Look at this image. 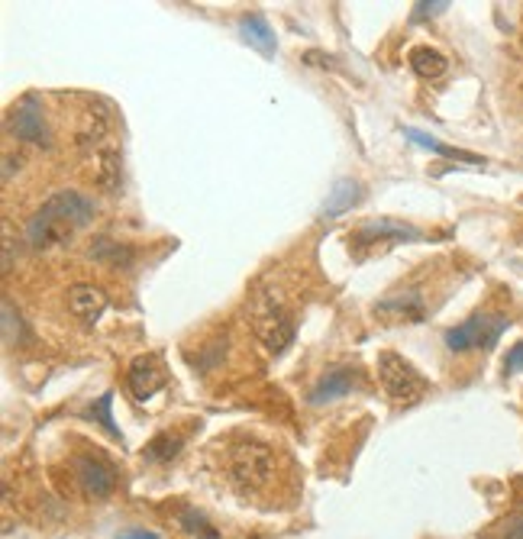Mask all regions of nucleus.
Returning a JSON list of instances; mask_svg holds the SVG:
<instances>
[{
    "label": "nucleus",
    "instance_id": "obj_1",
    "mask_svg": "<svg viewBox=\"0 0 523 539\" xmlns=\"http://www.w3.org/2000/svg\"><path fill=\"white\" fill-rule=\"evenodd\" d=\"M94 217V204L88 197L74 191H62L56 197H49L39 213L29 219L27 227V243L33 249H49L56 243L72 239L81 227H88Z\"/></svg>",
    "mask_w": 523,
    "mask_h": 539
},
{
    "label": "nucleus",
    "instance_id": "obj_2",
    "mask_svg": "<svg viewBox=\"0 0 523 539\" xmlns=\"http://www.w3.org/2000/svg\"><path fill=\"white\" fill-rule=\"evenodd\" d=\"M227 475H230L233 488L242 497H258L268 494L278 481V456L268 443L258 439H242L227 452Z\"/></svg>",
    "mask_w": 523,
    "mask_h": 539
},
{
    "label": "nucleus",
    "instance_id": "obj_3",
    "mask_svg": "<svg viewBox=\"0 0 523 539\" xmlns=\"http://www.w3.org/2000/svg\"><path fill=\"white\" fill-rule=\"evenodd\" d=\"M420 239V229L411 223H397V219H365L362 227H356L349 233V252L352 258H368L375 249L397 246V243H413Z\"/></svg>",
    "mask_w": 523,
    "mask_h": 539
},
{
    "label": "nucleus",
    "instance_id": "obj_4",
    "mask_svg": "<svg viewBox=\"0 0 523 539\" xmlns=\"http://www.w3.org/2000/svg\"><path fill=\"white\" fill-rule=\"evenodd\" d=\"M378 378H381V388H385L388 397L397 404H413L427 394V378L407 358L395 356V352L378 356Z\"/></svg>",
    "mask_w": 523,
    "mask_h": 539
},
{
    "label": "nucleus",
    "instance_id": "obj_5",
    "mask_svg": "<svg viewBox=\"0 0 523 539\" xmlns=\"http://www.w3.org/2000/svg\"><path fill=\"white\" fill-rule=\"evenodd\" d=\"M252 329L256 336L265 343L272 352H285L288 346L294 343V320L285 313V307L272 297V294H258L256 307H252Z\"/></svg>",
    "mask_w": 523,
    "mask_h": 539
},
{
    "label": "nucleus",
    "instance_id": "obj_6",
    "mask_svg": "<svg viewBox=\"0 0 523 539\" xmlns=\"http://www.w3.org/2000/svg\"><path fill=\"white\" fill-rule=\"evenodd\" d=\"M511 327L504 313H475L459 327L446 329V346L452 352H472V349H491L501 333Z\"/></svg>",
    "mask_w": 523,
    "mask_h": 539
},
{
    "label": "nucleus",
    "instance_id": "obj_7",
    "mask_svg": "<svg viewBox=\"0 0 523 539\" xmlns=\"http://www.w3.org/2000/svg\"><path fill=\"white\" fill-rule=\"evenodd\" d=\"M168 384V375L162 362L156 356H139L133 358V366H129V388L136 394V401H146L158 388H165Z\"/></svg>",
    "mask_w": 523,
    "mask_h": 539
},
{
    "label": "nucleus",
    "instance_id": "obj_8",
    "mask_svg": "<svg viewBox=\"0 0 523 539\" xmlns=\"http://www.w3.org/2000/svg\"><path fill=\"white\" fill-rule=\"evenodd\" d=\"M78 468V478H81V488L91 497H107V494L117 488V472L113 466H107L101 456H81L74 462Z\"/></svg>",
    "mask_w": 523,
    "mask_h": 539
},
{
    "label": "nucleus",
    "instance_id": "obj_9",
    "mask_svg": "<svg viewBox=\"0 0 523 539\" xmlns=\"http://www.w3.org/2000/svg\"><path fill=\"white\" fill-rule=\"evenodd\" d=\"M10 127H13V133H17L19 139H27V142H36V146H46L49 142L46 123H42V113H39L36 107V97H27V101L13 110Z\"/></svg>",
    "mask_w": 523,
    "mask_h": 539
},
{
    "label": "nucleus",
    "instance_id": "obj_10",
    "mask_svg": "<svg viewBox=\"0 0 523 539\" xmlns=\"http://www.w3.org/2000/svg\"><path fill=\"white\" fill-rule=\"evenodd\" d=\"M356 381H358V375L352 372V368H346V366L330 368L320 381L313 384L311 404H327V401H336V397H342V394H352Z\"/></svg>",
    "mask_w": 523,
    "mask_h": 539
},
{
    "label": "nucleus",
    "instance_id": "obj_11",
    "mask_svg": "<svg viewBox=\"0 0 523 539\" xmlns=\"http://www.w3.org/2000/svg\"><path fill=\"white\" fill-rule=\"evenodd\" d=\"M68 307L84 323H94L107 311V294L101 288H94V284H74L72 291H68Z\"/></svg>",
    "mask_w": 523,
    "mask_h": 539
},
{
    "label": "nucleus",
    "instance_id": "obj_12",
    "mask_svg": "<svg viewBox=\"0 0 523 539\" xmlns=\"http://www.w3.org/2000/svg\"><path fill=\"white\" fill-rule=\"evenodd\" d=\"M404 136L411 139L413 146L427 149V152H436V156H442V158H456V162L475 165V168H485V158H481V156H472V152H465V149H456V146H442V142H436L433 136L420 133V129L404 127Z\"/></svg>",
    "mask_w": 523,
    "mask_h": 539
},
{
    "label": "nucleus",
    "instance_id": "obj_13",
    "mask_svg": "<svg viewBox=\"0 0 523 539\" xmlns=\"http://www.w3.org/2000/svg\"><path fill=\"white\" fill-rule=\"evenodd\" d=\"M239 29H242V39H246L249 46H256L258 52L265 55V58H272V55H275V33H272V27H268L265 17L249 13V17H242Z\"/></svg>",
    "mask_w": 523,
    "mask_h": 539
},
{
    "label": "nucleus",
    "instance_id": "obj_14",
    "mask_svg": "<svg viewBox=\"0 0 523 539\" xmlns=\"http://www.w3.org/2000/svg\"><path fill=\"white\" fill-rule=\"evenodd\" d=\"M411 68L420 74V78H427V81H436V78L446 74L450 58L430 46H417V49H411Z\"/></svg>",
    "mask_w": 523,
    "mask_h": 539
},
{
    "label": "nucleus",
    "instance_id": "obj_15",
    "mask_svg": "<svg viewBox=\"0 0 523 539\" xmlns=\"http://www.w3.org/2000/svg\"><path fill=\"white\" fill-rule=\"evenodd\" d=\"M362 188L356 181H340L330 191V197L323 201V217H340V213L352 211V204H358Z\"/></svg>",
    "mask_w": 523,
    "mask_h": 539
},
{
    "label": "nucleus",
    "instance_id": "obj_16",
    "mask_svg": "<svg viewBox=\"0 0 523 539\" xmlns=\"http://www.w3.org/2000/svg\"><path fill=\"white\" fill-rule=\"evenodd\" d=\"M178 452H181V439L172 436V433H162V436H156L146 449L149 458H172V456H178Z\"/></svg>",
    "mask_w": 523,
    "mask_h": 539
},
{
    "label": "nucleus",
    "instance_id": "obj_17",
    "mask_svg": "<svg viewBox=\"0 0 523 539\" xmlns=\"http://www.w3.org/2000/svg\"><path fill=\"white\" fill-rule=\"evenodd\" d=\"M111 404H113V394L107 391V394H104V397H101V401H97V404H94V407H91V417H94V420H97V423H101V427H104V430H107V433H111V436H117V439H119V430H117V427H113V417H111Z\"/></svg>",
    "mask_w": 523,
    "mask_h": 539
},
{
    "label": "nucleus",
    "instance_id": "obj_18",
    "mask_svg": "<svg viewBox=\"0 0 523 539\" xmlns=\"http://www.w3.org/2000/svg\"><path fill=\"white\" fill-rule=\"evenodd\" d=\"M184 530L188 533H194V536H201V539H217V533L204 523V517L201 513H194V511H184V523H181Z\"/></svg>",
    "mask_w": 523,
    "mask_h": 539
},
{
    "label": "nucleus",
    "instance_id": "obj_19",
    "mask_svg": "<svg viewBox=\"0 0 523 539\" xmlns=\"http://www.w3.org/2000/svg\"><path fill=\"white\" fill-rule=\"evenodd\" d=\"M504 539H523V504L504 520Z\"/></svg>",
    "mask_w": 523,
    "mask_h": 539
},
{
    "label": "nucleus",
    "instance_id": "obj_20",
    "mask_svg": "<svg viewBox=\"0 0 523 539\" xmlns=\"http://www.w3.org/2000/svg\"><path fill=\"white\" fill-rule=\"evenodd\" d=\"M450 7V4H446V0H436V4H427V0H423V4H417V10H413L411 13V19H427V17H436V13H442V10Z\"/></svg>",
    "mask_w": 523,
    "mask_h": 539
},
{
    "label": "nucleus",
    "instance_id": "obj_21",
    "mask_svg": "<svg viewBox=\"0 0 523 539\" xmlns=\"http://www.w3.org/2000/svg\"><path fill=\"white\" fill-rule=\"evenodd\" d=\"M504 368H507V375H514V372H520V368H523V343H517V346L507 352Z\"/></svg>",
    "mask_w": 523,
    "mask_h": 539
},
{
    "label": "nucleus",
    "instance_id": "obj_22",
    "mask_svg": "<svg viewBox=\"0 0 523 539\" xmlns=\"http://www.w3.org/2000/svg\"><path fill=\"white\" fill-rule=\"evenodd\" d=\"M117 539H158V533H152V530H127V533H119Z\"/></svg>",
    "mask_w": 523,
    "mask_h": 539
}]
</instances>
